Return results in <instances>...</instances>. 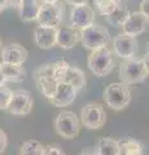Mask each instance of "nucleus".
Returning <instances> with one entry per match:
<instances>
[{
	"label": "nucleus",
	"instance_id": "obj_1",
	"mask_svg": "<svg viewBox=\"0 0 149 155\" xmlns=\"http://www.w3.org/2000/svg\"><path fill=\"white\" fill-rule=\"evenodd\" d=\"M34 80L39 91L48 100L52 98L57 84L68 81L76 91L86 87V75L79 67L71 66L66 61L55 60L38 66L34 71Z\"/></svg>",
	"mask_w": 149,
	"mask_h": 155
},
{
	"label": "nucleus",
	"instance_id": "obj_2",
	"mask_svg": "<svg viewBox=\"0 0 149 155\" xmlns=\"http://www.w3.org/2000/svg\"><path fill=\"white\" fill-rule=\"evenodd\" d=\"M149 74L148 71V52L141 58H130L123 60L119 65V79L126 85L143 83Z\"/></svg>",
	"mask_w": 149,
	"mask_h": 155
},
{
	"label": "nucleus",
	"instance_id": "obj_3",
	"mask_svg": "<svg viewBox=\"0 0 149 155\" xmlns=\"http://www.w3.org/2000/svg\"><path fill=\"white\" fill-rule=\"evenodd\" d=\"M79 39L83 48L88 51H95L107 47L110 40L109 31L101 25H91L79 31Z\"/></svg>",
	"mask_w": 149,
	"mask_h": 155
},
{
	"label": "nucleus",
	"instance_id": "obj_4",
	"mask_svg": "<svg viewBox=\"0 0 149 155\" xmlns=\"http://www.w3.org/2000/svg\"><path fill=\"white\" fill-rule=\"evenodd\" d=\"M104 100L110 109L121 111L126 109L131 101L130 87L123 83H112L104 89Z\"/></svg>",
	"mask_w": 149,
	"mask_h": 155
},
{
	"label": "nucleus",
	"instance_id": "obj_5",
	"mask_svg": "<svg viewBox=\"0 0 149 155\" xmlns=\"http://www.w3.org/2000/svg\"><path fill=\"white\" fill-rule=\"evenodd\" d=\"M87 65L91 72L96 76H105L110 74L114 69V60L112 52L108 47H103L92 51L88 56Z\"/></svg>",
	"mask_w": 149,
	"mask_h": 155
},
{
	"label": "nucleus",
	"instance_id": "obj_6",
	"mask_svg": "<svg viewBox=\"0 0 149 155\" xmlns=\"http://www.w3.org/2000/svg\"><path fill=\"white\" fill-rule=\"evenodd\" d=\"M82 124L87 129H99L107 123V113L101 104L90 102L84 105L80 111Z\"/></svg>",
	"mask_w": 149,
	"mask_h": 155
},
{
	"label": "nucleus",
	"instance_id": "obj_7",
	"mask_svg": "<svg viewBox=\"0 0 149 155\" xmlns=\"http://www.w3.org/2000/svg\"><path fill=\"white\" fill-rule=\"evenodd\" d=\"M57 134L66 140L75 138L79 134V119L71 111H61L55 120Z\"/></svg>",
	"mask_w": 149,
	"mask_h": 155
},
{
	"label": "nucleus",
	"instance_id": "obj_8",
	"mask_svg": "<svg viewBox=\"0 0 149 155\" xmlns=\"http://www.w3.org/2000/svg\"><path fill=\"white\" fill-rule=\"evenodd\" d=\"M64 19V9L61 4H43L40 5L39 13L35 21L39 26L59 28Z\"/></svg>",
	"mask_w": 149,
	"mask_h": 155
},
{
	"label": "nucleus",
	"instance_id": "obj_9",
	"mask_svg": "<svg viewBox=\"0 0 149 155\" xmlns=\"http://www.w3.org/2000/svg\"><path fill=\"white\" fill-rule=\"evenodd\" d=\"M34 105L32 96L26 89H18L12 92L11 101L8 104L7 110L13 115H27Z\"/></svg>",
	"mask_w": 149,
	"mask_h": 155
},
{
	"label": "nucleus",
	"instance_id": "obj_10",
	"mask_svg": "<svg viewBox=\"0 0 149 155\" xmlns=\"http://www.w3.org/2000/svg\"><path fill=\"white\" fill-rule=\"evenodd\" d=\"M113 47L115 54L118 57L123 58V60H130L136 56L139 51V41L136 38L122 32L113 39Z\"/></svg>",
	"mask_w": 149,
	"mask_h": 155
},
{
	"label": "nucleus",
	"instance_id": "obj_11",
	"mask_svg": "<svg viewBox=\"0 0 149 155\" xmlns=\"http://www.w3.org/2000/svg\"><path fill=\"white\" fill-rule=\"evenodd\" d=\"M95 22V12L88 4L79 7H73L70 12V26L75 30L83 28L93 25Z\"/></svg>",
	"mask_w": 149,
	"mask_h": 155
},
{
	"label": "nucleus",
	"instance_id": "obj_12",
	"mask_svg": "<svg viewBox=\"0 0 149 155\" xmlns=\"http://www.w3.org/2000/svg\"><path fill=\"white\" fill-rule=\"evenodd\" d=\"M76 94H78V91L75 89V87H73L68 81H62V83L57 84L53 96L49 101L57 107H66L74 102Z\"/></svg>",
	"mask_w": 149,
	"mask_h": 155
},
{
	"label": "nucleus",
	"instance_id": "obj_13",
	"mask_svg": "<svg viewBox=\"0 0 149 155\" xmlns=\"http://www.w3.org/2000/svg\"><path fill=\"white\" fill-rule=\"evenodd\" d=\"M148 23H149L148 16H144L140 12H132V13H130L128 18L126 19V22L122 26L123 34L136 38L137 35L147 31Z\"/></svg>",
	"mask_w": 149,
	"mask_h": 155
},
{
	"label": "nucleus",
	"instance_id": "obj_14",
	"mask_svg": "<svg viewBox=\"0 0 149 155\" xmlns=\"http://www.w3.org/2000/svg\"><path fill=\"white\" fill-rule=\"evenodd\" d=\"M29 52L26 48L20 44L12 43L2 48V60L3 62H8L12 65H22L27 60Z\"/></svg>",
	"mask_w": 149,
	"mask_h": 155
},
{
	"label": "nucleus",
	"instance_id": "obj_15",
	"mask_svg": "<svg viewBox=\"0 0 149 155\" xmlns=\"http://www.w3.org/2000/svg\"><path fill=\"white\" fill-rule=\"evenodd\" d=\"M57 28L38 25L34 28V41L42 49H51L56 45Z\"/></svg>",
	"mask_w": 149,
	"mask_h": 155
},
{
	"label": "nucleus",
	"instance_id": "obj_16",
	"mask_svg": "<svg viewBox=\"0 0 149 155\" xmlns=\"http://www.w3.org/2000/svg\"><path fill=\"white\" fill-rule=\"evenodd\" d=\"M79 40V31L71 26H60L57 28L56 44L65 51H70Z\"/></svg>",
	"mask_w": 149,
	"mask_h": 155
},
{
	"label": "nucleus",
	"instance_id": "obj_17",
	"mask_svg": "<svg viewBox=\"0 0 149 155\" xmlns=\"http://www.w3.org/2000/svg\"><path fill=\"white\" fill-rule=\"evenodd\" d=\"M17 11L21 21L31 22L35 21L40 9L39 0H17Z\"/></svg>",
	"mask_w": 149,
	"mask_h": 155
},
{
	"label": "nucleus",
	"instance_id": "obj_18",
	"mask_svg": "<svg viewBox=\"0 0 149 155\" xmlns=\"http://www.w3.org/2000/svg\"><path fill=\"white\" fill-rule=\"evenodd\" d=\"M0 71L4 76L5 81H12V83H21L25 80L27 72L22 65H12L8 62H2L0 64Z\"/></svg>",
	"mask_w": 149,
	"mask_h": 155
},
{
	"label": "nucleus",
	"instance_id": "obj_19",
	"mask_svg": "<svg viewBox=\"0 0 149 155\" xmlns=\"http://www.w3.org/2000/svg\"><path fill=\"white\" fill-rule=\"evenodd\" d=\"M118 142L119 155H144V146L140 141L127 137L122 138Z\"/></svg>",
	"mask_w": 149,
	"mask_h": 155
},
{
	"label": "nucleus",
	"instance_id": "obj_20",
	"mask_svg": "<svg viewBox=\"0 0 149 155\" xmlns=\"http://www.w3.org/2000/svg\"><path fill=\"white\" fill-rule=\"evenodd\" d=\"M93 155H119L118 142L112 137L99 138L93 150Z\"/></svg>",
	"mask_w": 149,
	"mask_h": 155
},
{
	"label": "nucleus",
	"instance_id": "obj_21",
	"mask_svg": "<svg viewBox=\"0 0 149 155\" xmlns=\"http://www.w3.org/2000/svg\"><path fill=\"white\" fill-rule=\"evenodd\" d=\"M128 16H130V11L126 8V5H123V4L119 2L118 7L115 8V11L113 13H110L109 16H107L105 18H107L108 23H110L112 26L122 27L123 23L126 22V19L128 18Z\"/></svg>",
	"mask_w": 149,
	"mask_h": 155
},
{
	"label": "nucleus",
	"instance_id": "obj_22",
	"mask_svg": "<svg viewBox=\"0 0 149 155\" xmlns=\"http://www.w3.org/2000/svg\"><path fill=\"white\" fill-rule=\"evenodd\" d=\"M46 146L36 140L25 141L21 146V155H44Z\"/></svg>",
	"mask_w": 149,
	"mask_h": 155
},
{
	"label": "nucleus",
	"instance_id": "obj_23",
	"mask_svg": "<svg viewBox=\"0 0 149 155\" xmlns=\"http://www.w3.org/2000/svg\"><path fill=\"white\" fill-rule=\"evenodd\" d=\"M93 4L97 8L99 13L107 17L115 11V8L119 4V0H93Z\"/></svg>",
	"mask_w": 149,
	"mask_h": 155
},
{
	"label": "nucleus",
	"instance_id": "obj_24",
	"mask_svg": "<svg viewBox=\"0 0 149 155\" xmlns=\"http://www.w3.org/2000/svg\"><path fill=\"white\" fill-rule=\"evenodd\" d=\"M11 97H12V91L5 84L0 85V111L7 110L8 104L11 101Z\"/></svg>",
	"mask_w": 149,
	"mask_h": 155
},
{
	"label": "nucleus",
	"instance_id": "obj_25",
	"mask_svg": "<svg viewBox=\"0 0 149 155\" xmlns=\"http://www.w3.org/2000/svg\"><path fill=\"white\" fill-rule=\"evenodd\" d=\"M44 155H66L59 145H48L44 149Z\"/></svg>",
	"mask_w": 149,
	"mask_h": 155
},
{
	"label": "nucleus",
	"instance_id": "obj_26",
	"mask_svg": "<svg viewBox=\"0 0 149 155\" xmlns=\"http://www.w3.org/2000/svg\"><path fill=\"white\" fill-rule=\"evenodd\" d=\"M7 143H8L7 134L2 128H0V154L4 153V150H5V147H7Z\"/></svg>",
	"mask_w": 149,
	"mask_h": 155
},
{
	"label": "nucleus",
	"instance_id": "obj_27",
	"mask_svg": "<svg viewBox=\"0 0 149 155\" xmlns=\"http://www.w3.org/2000/svg\"><path fill=\"white\" fill-rule=\"evenodd\" d=\"M65 2L73 7H79V5H86L88 3V0H65Z\"/></svg>",
	"mask_w": 149,
	"mask_h": 155
},
{
	"label": "nucleus",
	"instance_id": "obj_28",
	"mask_svg": "<svg viewBox=\"0 0 149 155\" xmlns=\"http://www.w3.org/2000/svg\"><path fill=\"white\" fill-rule=\"evenodd\" d=\"M12 4H14L13 0H0V13L5 8H8L9 5H12ZM14 7H16V4H14Z\"/></svg>",
	"mask_w": 149,
	"mask_h": 155
},
{
	"label": "nucleus",
	"instance_id": "obj_29",
	"mask_svg": "<svg viewBox=\"0 0 149 155\" xmlns=\"http://www.w3.org/2000/svg\"><path fill=\"white\" fill-rule=\"evenodd\" d=\"M148 4H149V0H141L140 3V13H143L144 16H148Z\"/></svg>",
	"mask_w": 149,
	"mask_h": 155
},
{
	"label": "nucleus",
	"instance_id": "obj_30",
	"mask_svg": "<svg viewBox=\"0 0 149 155\" xmlns=\"http://www.w3.org/2000/svg\"><path fill=\"white\" fill-rule=\"evenodd\" d=\"M43 4H57L59 0H40Z\"/></svg>",
	"mask_w": 149,
	"mask_h": 155
},
{
	"label": "nucleus",
	"instance_id": "obj_31",
	"mask_svg": "<svg viewBox=\"0 0 149 155\" xmlns=\"http://www.w3.org/2000/svg\"><path fill=\"white\" fill-rule=\"evenodd\" d=\"M4 83H5V80H4V76L2 74V71H0V85H4Z\"/></svg>",
	"mask_w": 149,
	"mask_h": 155
},
{
	"label": "nucleus",
	"instance_id": "obj_32",
	"mask_svg": "<svg viewBox=\"0 0 149 155\" xmlns=\"http://www.w3.org/2000/svg\"><path fill=\"white\" fill-rule=\"evenodd\" d=\"M78 155H93V153H87V151H83V153H80Z\"/></svg>",
	"mask_w": 149,
	"mask_h": 155
},
{
	"label": "nucleus",
	"instance_id": "obj_33",
	"mask_svg": "<svg viewBox=\"0 0 149 155\" xmlns=\"http://www.w3.org/2000/svg\"><path fill=\"white\" fill-rule=\"evenodd\" d=\"M3 48V41H2V39H0V49Z\"/></svg>",
	"mask_w": 149,
	"mask_h": 155
}]
</instances>
